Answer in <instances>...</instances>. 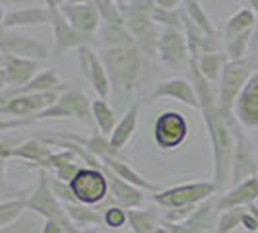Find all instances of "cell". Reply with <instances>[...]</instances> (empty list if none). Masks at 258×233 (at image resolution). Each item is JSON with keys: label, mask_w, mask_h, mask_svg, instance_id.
<instances>
[{"label": "cell", "mask_w": 258, "mask_h": 233, "mask_svg": "<svg viewBox=\"0 0 258 233\" xmlns=\"http://www.w3.org/2000/svg\"><path fill=\"white\" fill-rule=\"evenodd\" d=\"M190 74H192V84L198 93L200 101V111L204 115L210 134V144H212V155H214V183L218 189L223 191L231 183V167H233V150H235V136H233L231 123L235 116L227 119L221 113L220 103H218V91L214 90L212 82H208L196 61L190 59L188 63Z\"/></svg>", "instance_id": "cell-1"}, {"label": "cell", "mask_w": 258, "mask_h": 233, "mask_svg": "<svg viewBox=\"0 0 258 233\" xmlns=\"http://www.w3.org/2000/svg\"><path fill=\"white\" fill-rule=\"evenodd\" d=\"M103 63L109 74V82H111V91L118 97L130 95L140 78L142 51L138 47L107 49Z\"/></svg>", "instance_id": "cell-2"}, {"label": "cell", "mask_w": 258, "mask_h": 233, "mask_svg": "<svg viewBox=\"0 0 258 233\" xmlns=\"http://www.w3.org/2000/svg\"><path fill=\"white\" fill-rule=\"evenodd\" d=\"M154 8H155L154 0H130L128 6L122 8L126 29L132 33V37L136 39L138 49L144 54L152 56V59L155 56L157 41H159L154 26V18H152Z\"/></svg>", "instance_id": "cell-3"}, {"label": "cell", "mask_w": 258, "mask_h": 233, "mask_svg": "<svg viewBox=\"0 0 258 233\" xmlns=\"http://www.w3.org/2000/svg\"><path fill=\"white\" fill-rule=\"evenodd\" d=\"M252 68H254L252 63L246 59L229 61L223 68L220 86H218V103H220L221 113L227 119L235 116V103L245 88V84L252 76Z\"/></svg>", "instance_id": "cell-4"}, {"label": "cell", "mask_w": 258, "mask_h": 233, "mask_svg": "<svg viewBox=\"0 0 258 233\" xmlns=\"http://www.w3.org/2000/svg\"><path fill=\"white\" fill-rule=\"evenodd\" d=\"M220 193L218 185L212 181L202 183H186V185H177L165 191H159L154 194V202L159 206L175 210V208H186V206H198L202 202H206L210 198H214V194Z\"/></svg>", "instance_id": "cell-5"}, {"label": "cell", "mask_w": 258, "mask_h": 233, "mask_svg": "<svg viewBox=\"0 0 258 233\" xmlns=\"http://www.w3.org/2000/svg\"><path fill=\"white\" fill-rule=\"evenodd\" d=\"M86 93L80 90H66L60 93V97L56 99V103L51 105L49 109H45L43 113H39L33 119H27V123L31 125L33 121H43V119H54V116H62V119H78L86 125H93V109Z\"/></svg>", "instance_id": "cell-6"}, {"label": "cell", "mask_w": 258, "mask_h": 233, "mask_svg": "<svg viewBox=\"0 0 258 233\" xmlns=\"http://www.w3.org/2000/svg\"><path fill=\"white\" fill-rule=\"evenodd\" d=\"M233 136H235V150H233V167H231V183L239 185V183L246 181L250 177H258V163L254 157V150L252 144L245 136V132L239 127V121L235 116L231 123Z\"/></svg>", "instance_id": "cell-7"}, {"label": "cell", "mask_w": 258, "mask_h": 233, "mask_svg": "<svg viewBox=\"0 0 258 233\" xmlns=\"http://www.w3.org/2000/svg\"><path fill=\"white\" fill-rule=\"evenodd\" d=\"M60 0H47V8L51 12V24L52 31H54V49H52V56H60L64 51L72 49V47H86V43L90 41L91 35H84L76 31L70 26L68 18H66L62 10H60Z\"/></svg>", "instance_id": "cell-8"}, {"label": "cell", "mask_w": 258, "mask_h": 233, "mask_svg": "<svg viewBox=\"0 0 258 233\" xmlns=\"http://www.w3.org/2000/svg\"><path fill=\"white\" fill-rule=\"evenodd\" d=\"M70 189L80 204H99L107 198L109 191V181L107 175L99 169L82 167L80 173L70 183Z\"/></svg>", "instance_id": "cell-9"}, {"label": "cell", "mask_w": 258, "mask_h": 233, "mask_svg": "<svg viewBox=\"0 0 258 233\" xmlns=\"http://www.w3.org/2000/svg\"><path fill=\"white\" fill-rule=\"evenodd\" d=\"M58 91H47V93H24V95H14L10 99L2 101L0 105V113L4 116H27L33 119L39 113H43L45 109H49L51 105L56 103L58 99Z\"/></svg>", "instance_id": "cell-10"}, {"label": "cell", "mask_w": 258, "mask_h": 233, "mask_svg": "<svg viewBox=\"0 0 258 233\" xmlns=\"http://www.w3.org/2000/svg\"><path fill=\"white\" fill-rule=\"evenodd\" d=\"M188 125L184 116L177 111H165L155 121V144L161 150H173L181 146L186 138Z\"/></svg>", "instance_id": "cell-11"}, {"label": "cell", "mask_w": 258, "mask_h": 233, "mask_svg": "<svg viewBox=\"0 0 258 233\" xmlns=\"http://www.w3.org/2000/svg\"><path fill=\"white\" fill-rule=\"evenodd\" d=\"M157 56L171 66H182L190 63V51L186 35H182L181 29L163 27L157 41Z\"/></svg>", "instance_id": "cell-12"}, {"label": "cell", "mask_w": 258, "mask_h": 233, "mask_svg": "<svg viewBox=\"0 0 258 233\" xmlns=\"http://www.w3.org/2000/svg\"><path fill=\"white\" fill-rule=\"evenodd\" d=\"M37 68L39 61H29V59L2 52V88L10 90L12 86H16V88L26 86L35 78Z\"/></svg>", "instance_id": "cell-13"}, {"label": "cell", "mask_w": 258, "mask_h": 233, "mask_svg": "<svg viewBox=\"0 0 258 233\" xmlns=\"http://www.w3.org/2000/svg\"><path fill=\"white\" fill-rule=\"evenodd\" d=\"M0 154H2V161H6L8 157H18V159H24L29 161V165L39 169H49V159L54 154L49 144L45 140H37V138H29L26 142H22L16 148H8L6 144H2L0 148Z\"/></svg>", "instance_id": "cell-14"}, {"label": "cell", "mask_w": 258, "mask_h": 233, "mask_svg": "<svg viewBox=\"0 0 258 233\" xmlns=\"http://www.w3.org/2000/svg\"><path fill=\"white\" fill-rule=\"evenodd\" d=\"M0 47H2V52L29 59V61H43L49 56V49L45 43H41L33 37H27V35L10 33V31H2Z\"/></svg>", "instance_id": "cell-15"}, {"label": "cell", "mask_w": 258, "mask_h": 233, "mask_svg": "<svg viewBox=\"0 0 258 233\" xmlns=\"http://www.w3.org/2000/svg\"><path fill=\"white\" fill-rule=\"evenodd\" d=\"M78 51H80V66H82L86 78L91 82L93 90L97 91L99 99H107L111 93V82H109L105 63L91 51L90 47H80Z\"/></svg>", "instance_id": "cell-16"}, {"label": "cell", "mask_w": 258, "mask_h": 233, "mask_svg": "<svg viewBox=\"0 0 258 233\" xmlns=\"http://www.w3.org/2000/svg\"><path fill=\"white\" fill-rule=\"evenodd\" d=\"M60 10L68 18L70 26L84 35H91L93 31L99 29L101 14L97 10L95 2H88V4H68L66 2L60 6Z\"/></svg>", "instance_id": "cell-17"}, {"label": "cell", "mask_w": 258, "mask_h": 233, "mask_svg": "<svg viewBox=\"0 0 258 233\" xmlns=\"http://www.w3.org/2000/svg\"><path fill=\"white\" fill-rule=\"evenodd\" d=\"M235 116L243 127L258 129V72L250 76L241 91L235 103Z\"/></svg>", "instance_id": "cell-18"}, {"label": "cell", "mask_w": 258, "mask_h": 233, "mask_svg": "<svg viewBox=\"0 0 258 233\" xmlns=\"http://www.w3.org/2000/svg\"><path fill=\"white\" fill-rule=\"evenodd\" d=\"M258 200V177H250L246 181L235 185V189L227 191V193L220 194L216 198V208L218 212H225L231 208L250 206Z\"/></svg>", "instance_id": "cell-19"}, {"label": "cell", "mask_w": 258, "mask_h": 233, "mask_svg": "<svg viewBox=\"0 0 258 233\" xmlns=\"http://www.w3.org/2000/svg\"><path fill=\"white\" fill-rule=\"evenodd\" d=\"M152 97L159 99V97H173L181 103L194 107V109H200V101H198V93L194 84L182 80V78H171L165 82H159L155 86V90L152 91Z\"/></svg>", "instance_id": "cell-20"}, {"label": "cell", "mask_w": 258, "mask_h": 233, "mask_svg": "<svg viewBox=\"0 0 258 233\" xmlns=\"http://www.w3.org/2000/svg\"><path fill=\"white\" fill-rule=\"evenodd\" d=\"M64 82H60V78L56 76V70H45L33 78L29 84L22 86V88H14V90H2V97L0 101H6L14 95H24V93H47V91H62L66 90Z\"/></svg>", "instance_id": "cell-21"}, {"label": "cell", "mask_w": 258, "mask_h": 233, "mask_svg": "<svg viewBox=\"0 0 258 233\" xmlns=\"http://www.w3.org/2000/svg\"><path fill=\"white\" fill-rule=\"evenodd\" d=\"M103 173L107 175V181H109V191H111L113 198H115L120 206L126 208V210H134V208L142 206V202H144L142 189H138V187L126 183L124 179L116 177L115 173L107 167V165H105Z\"/></svg>", "instance_id": "cell-22"}, {"label": "cell", "mask_w": 258, "mask_h": 233, "mask_svg": "<svg viewBox=\"0 0 258 233\" xmlns=\"http://www.w3.org/2000/svg\"><path fill=\"white\" fill-rule=\"evenodd\" d=\"M51 24V12L49 8H20V10H8L2 18V31H8L12 27L22 26H41Z\"/></svg>", "instance_id": "cell-23"}, {"label": "cell", "mask_w": 258, "mask_h": 233, "mask_svg": "<svg viewBox=\"0 0 258 233\" xmlns=\"http://www.w3.org/2000/svg\"><path fill=\"white\" fill-rule=\"evenodd\" d=\"M181 12H182L184 31H186V41H188L190 59H200L202 54H208V52H218V43L214 41V37L206 35V33L184 14V10H181Z\"/></svg>", "instance_id": "cell-24"}, {"label": "cell", "mask_w": 258, "mask_h": 233, "mask_svg": "<svg viewBox=\"0 0 258 233\" xmlns=\"http://www.w3.org/2000/svg\"><path fill=\"white\" fill-rule=\"evenodd\" d=\"M138 109H140V103H138V101L130 105L128 111L124 113V116L118 121V125L115 127L113 134L109 136L111 146H113L115 150H118V152L126 146V142L132 138V134H134V130H136V125H138Z\"/></svg>", "instance_id": "cell-25"}, {"label": "cell", "mask_w": 258, "mask_h": 233, "mask_svg": "<svg viewBox=\"0 0 258 233\" xmlns=\"http://www.w3.org/2000/svg\"><path fill=\"white\" fill-rule=\"evenodd\" d=\"M103 163L109 169H111L113 173H115L116 177L124 179L126 183L134 185V187H138V189H142V191H152L154 194L161 191L157 185L150 183L148 179H144L140 173H136V171L130 167V165L126 163V161H124V159H120V157H107V159H103Z\"/></svg>", "instance_id": "cell-26"}, {"label": "cell", "mask_w": 258, "mask_h": 233, "mask_svg": "<svg viewBox=\"0 0 258 233\" xmlns=\"http://www.w3.org/2000/svg\"><path fill=\"white\" fill-rule=\"evenodd\" d=\"M196 61V65L200 68V72L204 74L208 82H218L223 74V68L225 65L229 63L227 59H225V54H221L220 51L218 52H208V54H202L200 59H194Z\"/></svg>", "instance_id": "cell-27"}, {"label": "cell", "mask_w": 258, "mask_h": 233, "mask_svg": "<svg viewBox=\"0 0 258 233\" xmlns=\"http://www.w3.org/2000/svg\"><path fill=\"white\" fill-rule=\"evenodd\" d=\"M101 41L109 49H124V47H138L136 39L132 37L126 26H109L105 24L101 29Z\"/></svg>", "instance_id": "cell-28"}, {"label": "cell", "mask_w": 258, "mask_h": 233, "mask_svg": "<svg viewBox=\"0 0 258 233\" xmlns=\"http://www.w3.org/2000/svg\"><path fill=\"white\" fill-rule=\"evenodd\" d=\"M91 109H93V119H95V125H97L99 132L109 138V136L113 134L115 127L118 125V123H116L115 111L109 107V103H107L105 99H95V101L91 103Z\"/></svg>", "instance_id": "cell-29"}, {"label": "cell", "mask_w": 258, "mask_h": 233, "mask_svg": "<svg viewBox=\"0 0 258 233\" xmlns=\"http://www.w3.org/2000/svg\"><path fill=\"white\" fill-rule=\"evenodd\" d=\"M254 24H256V16H254L252 10H248V8L239 10L225 24V39H227V43L233 41L237 35H241V33H245L248 29H252Z\"/></svg>", "instance_id": "cell-30"}, {"label": "cell", "mask_w": 258, "mask_h": 233, "mask_svg": "<svg viewBox=\"0 0 258 233\" xmlns=\"http://www.w3.org/2000/svg\"><path fill=\"white\" fill-rule=\"evenodd\" d=\"M27 208V196H18V198H2L0 202V229L12 225L14 221L20 220V216L24 214Z\"/></svg>", "instance_id": "cell-31"}, {"label": "cell", "mask_w": 258, "mask_h": 233, "mask_svg": "<svg viewBox=\"0 0 258 233\" xmlns=\"http://www.w3.org/2000/svg\"><path fill=\"white\" fill-rule=\"evenodd\" d=\"M64 208L68 218L74 221V225H78L80 229H84L86 225H101V223H105L101 214H97L95 210H88L82 204H64Z\"/></svg>", "instance_id": "cell-32"}, {"label": "cell", "mask_w": 258, "mask_h": 233, "mask_svg": "<svg viewBox=\"0 0 258 233\" xmlns=\"http://www.w3.org/2000/svg\"><path fill=\"white\" fill-rule=\"evenodd\" d=\"M128 223L134 233H155L159 227L155 212L150 210H128Z\"/></svg>", "instance_id": "cell-33"}, {"label": "cell", "mask_w": 258, "mask_h": 233, "mask_svg": "<svg viewBox=\"0 0 258 233\" xmlns=\"http://www.w3.org/2000/svg\"><path fill=\"white\" fill-rule=\"evenodd\" d=\"M182 10H184V14H186V16H188L194 24L206 33V35H210V37L216 35L214 26H212V20H210L208 14L202 10V6H200L198 0H182Z\"/></svg>", "instance_id": "cell-34"}, {"label": "cell", "mask_w": 258, "mask_h": 233, "mask_svg": "<svg viewBox=\"0 0 258 233\" xmlns=\"http://www.w3.org/2000/svg\"><path fill=\"white\" fill-rule=\"evenodd\" d=\"M95 6L101 14V20H105L109 26H126L122 8L116 0H95Z\"/></svg>", "instance_id": "cell-35"}, {"label": "cell", "mask_w": 258, "mask_h": 233, "mask_svg": "<svg viewBox=\"0 0 258 233\" xmlns=\"http://www.w3.org/2000/svg\"><path fill=\"white\" fill-rule=\"evenodd\" d=\"M246 210L243 208H231V210H225L221 212L220 220H218V227L216 233H231L233 229H237L239 225H243V216H245Z\"/></svg>", "instance_id": "cell-36"}, {"label": "cell", "mask_w": 258, "mask_h": 233, "mask_svg": "<svg viewBox=\"0 0 258 233\" xmlns=\"http://www.w3.org/2000/svg\"><path fill=\"white\" fill-rule=\"evenodd\" d=\"M252 29H248L245 33L237 35V37L227 43V56L229 61H243L246 54V49L250 47V41H252Z\"/></svg>", "instance_id": "cell-37"}, {"label": "cell", "mask_w": 258, "mask_h": 233, "mask_svg": "<svg viewBox=\"0 0 258 233\" xmlns=\"http://www.w3.org/2000/svg\"><path fill=\"white\" fill-rule=\"evenodd\" d=\"M152 18H154L155 24H163L165 27H175V29H184L181 10H163V8L155 6Z\"/></svg>", "instance_id": "cell-38"}, {"label": "cell", "mask_w": 258, "mask_h": 233, "mask_svg": "<svg viewBox=\"0 0 258 233\" xmlns=\"http://www.w3.org/2000/svg\"><path fill=\"white\" fill-rule=\"evenodd\" d=\"M103 221L111 229H120L124 227V223H128V210H122L118 206L107 208L103 214Z\"/></svg>", "instance_id": "cell-39"}, {"label": "cell", "mask_w": 258, "mask_h": 233, "mask_svg": "<svg viewBox=\"0 0 258 233\" xmlns=\"http://www.w3.org/2000/svg\"><path fill=\"white\" fill-rule=\"evenodd\" d=\"M51 187L62 204H80L78 198L74 196V193H72V189H70V183H62L58 181V179H52Z\"/></svg>", "instance_id": "cell-40"}, {"label": "cell", "mask_w": 258, "mask_h": 233, "mask_svg": "<svg viewBox=\"0 0 258 233\" xmlns=\"http://www.w3.org/2000/svg\"><path fill=\"white\" fill-rule=\"evenodd\" d=\"M80 163H66V165H60V167L54 169V179H58V181L62 183H72L74 181V177H76L78 173H80Z\"/></svg>", "instance_id": "cell-41"}, {"label": "cell", "mask_w": 258, "mask_h": 233, "mask_svg": "<svg viewBox=\"0 0 258 233\" xmlns=\"http://www.w3.org/2000/svg\"><path fill=\"white\" fill-rule=\"evenodd\" d=\"M243 227H245L248 233H256L258 231V220L246 210L245 216H243Z\"/></svg>", "instance_id": "cell-42"}, {"label": "cell", "mask_w": 258, "mask_h": 233, "mask_svg": "<svg viewBox=\"0 0 258 233\" xmlns=\"http://www.w3.org/2000/svg\"><path fill=\"white\" fill-rule=\"evenodd\" d=\"M41 233H66V231L60 223H56V221L52 220H45V225H43V231Z\"/></svg>", "instance_id": "cell-43"}, {"label": "cell", "mask_w": 258, "mask_h": 233, "mask_svg": "<svg viewBox=\"0 0 258 233\" xmlns=\"http://www.w3.org/2000/svg\"><path fill=\"white\" fill-rule=\"evenodd\" d=\"M157 8H163V10H177V6L181 4L182 0H154Z\"/></svg>", "instance_id": "cell-44"}, {"label": "cell", "mask_w": 258, "mask_h": 233, "mask_svg": "<svg viewBox=\"0 0 258 233\" xmlns=\"http://www.w3.org/2000/svg\"><path fill=\"white\" fill-rule=\"evenodd\" d=\"M250 49L254 52H258V26L254 29V33H252V41H250Z\"/></svg>", "instance_id": "cell-45"}, {"label": "cell", "mask_w": 258, "mask_h": 233, "mask_svg": "<svg viewBox=\"0 0 258 233\" xmlns=\"http://www.w3.org/2000/svg\"><path fill=\"white\" fill-rule=\"evenodd\" d=\"M155 233H173V231H171V229H169L167 225H159V227H157V229H155Z\"/></svg>", "instance_id": "cell-46"}, {"label": "cell", "mask_w": 258, "mask_h": 233, "mask_svg": "<svg viewBox=\"0 0 258 233\" xmlns=\"http://www.w3.org/2000/svg\"><path fill=\"white\" fill-rule=\"evenodd\" d=\"M4 4H20V2H31V0H2Z\"/></svg>", "instance_id": "cell-47"}, {"label": "cell", "mask_w": 258, "mask_h": 233, "mask_svg": "<svg viewBox=\"0 0 258 233\" xmlns=\"http://www.w3.org/2000/svg\"><path fill=\"white\" fill-rule=\"evenodd\" d=\"M90 0H68V4H88Z\"/></svg>", "instance_id": "cell-48"}, {"label": "cell", "mask_w": 258, "mask_h": 233, "mask_svg": "<svg viewBox=\"0 0 258 233\" xmlns=\"http://www.w3.org/2000/svg\"><path fill=\"white\" fill-rule=\"evenodd\" d=\"M246 2H248V4H250V6L258 12V0H246Z\"/></svg>", "instance_id": "cell-49"}]
</instances>
